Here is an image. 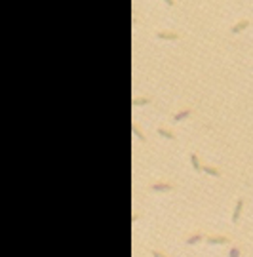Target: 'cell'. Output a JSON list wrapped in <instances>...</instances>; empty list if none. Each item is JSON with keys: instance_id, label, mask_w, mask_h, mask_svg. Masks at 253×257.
Instances as JSON below:
<instances>
[{"instance_id": "1", "label": "cell", "mask_w": 253, "mask_h": 257, "mask_svg": "<svg viewBox=\"0 0 253 257\" xmlns=\"http://www.w3.org/2000/svg\"><path fill=\"white\" fill-rule=\"evenodd\" d=\"M242 206H244V198H238L236 209H234V215H232V221H234V223H238V217H240V212H242Z\"/></svg>"}, {"instance_id": "2", "label": "cell", "mask_w": 253, "mask_h": 257, "mask_svg": "<svg viewBox=\"0 0 253 257\" xmlns=\"http://www.w3.org/2000/svg\"><path fill=\"white\" fill-rule=\"evenodd\" d=\"M228 240L225 236H210L208 238V244H226Z\"/></svg>"}, {"instance_id": "3", "label": "cell", "mask_w": 253, "mask_h": 257, "mask_svg": "<svg viewBox=\"0 0 253 257\" xmlns=\"http://www.w3.org/2000/svg\"><path fill=\"white\" fill-rule=\"evenodd\" d=\"M171 185L168 183H158V185H152V191H170Z\"/></svg>"}, {"instance_id": "4", "label": "cell", "mask_w": 253, "mask_h": 257, "mask_svg": "<svg viewBox=\"0 0 253 257\" xmlns=\"http://www.w3.org/2000/svg\"><path fill=\"white\" fill-rule=\"evenodd\" d=\"M245 27H247V21H240L238 25H234V27H232V33L236 34V33H240V31H242V29H245Z\"/></svg>"}, {"instance_id": "5", "label": "cell", "mask_w": 253, "mask_h": 257, "mask_svg": "<svg viewBox=\"0 0 253 257\" xmlns=\"http://www.w3.org/2000/svg\"><path fill=\"white\" fill-rule=\"evenodd\" d=\"M158 36H160V38H170V40H175V38H177L175 33H158Z\"/></svg>"}, {"instance_id": "6", "label": "cell", "mask_w": 253, "mask_h": 257, "mask_svg": "<svg viewBox=\"0 0 253 257\" xmlns=\"http://www.w3.org/2000/svg\"><path fill=\"white\" fill-rule=\"evenodd\" d=\"M190 160H192V168L198 172V170H200V164H198V158H196V154H194V152L190 154Z\"/></svg>"}, {"instance_id": "7", "label": "cell", "mask_w": 253, "mask_h": 257, "mask_svg": "<svg viewBox=\"0 0 253 257\" xmlns=\"http://www.w3.org/2000/svg\"><path fill=\"white\" fill-rule=\"evenodd\" d=\"M200 240H202V236H200V234H194L192 238H189V240H187V244H189V246H192V244H196V242H200Z\"/></svg>"}, {"instance_id": "8", "label": "cell", "mask_w": 253, "mask_h": 257, "mask_svg": "<svg viewBox=\"0 0 253 257\" xmlns=\"http://www.w3.org/2000/svg\"><path fill=\"white\" fill-rule=\"evenodd\" d=\"M204 172H205V173H210V175H219V172H217L215 168H210V166H205Z\"/></svg>"}, {"instance_id": "9", "label": "cell", "mask_w": 253, "mask_h": 257, "mask_svg": "<svg viewBox=\"0 0 253 257\" xmlns=\"http://www.w3.org/2000/svg\"><path fill=\"white\" fill-rule=\"evenodd\" d=\"M185 116H189V111H183V112H179V114H175V118H173V120L177 122V120H181V118H185Z\"/></svg>"}, {"instance_id": "10", "label": "cell", "mask_w": 253, "mask_h": 257, "mask_svg": "<svg viewBox=\"0 0 253 257\" xmlns=\"http://www.w3.org/2000/svg\"><path fill=\"white\" fill-rule=\"evenodd\" d=\"M158 131H160V133H162V135H164V137H168V139H173V133H170V131H166V130H164V128H160V130H158Z\"/></svg>"}, {"instance_id": "11", "label": "cell", "mask_w": 253, "mask_h": 257, "mask_svg": "<svg viewBox=\"0 0 253 257\" xmlns=\"http://www.w3.org/2000/svg\"><path fill=\"white\" fill-rule=\"evenodd\" d=\"M238 255H240V251H238L236 248H232V249H230V257H238Z\"/></svg>"}, {"instance_id": "12", "label": "cell", "mask_w": 253, "mask_h": 257, "mask_svg": "<svg viewBox=\"0 0 253 257\" xmlns=\"http://www.w3.org/2000/svg\"><path fill=\"white\" fill-rule=\"evenodd\" d=\"M133 131H135V135H137V137H139V139H143V141H145V137H143V133H141L139 130H137V128H133Z\"/></svg>"}, {"instance_id": "13", "label": "cell", "mask_w": 253, "mask_h": 257, "mask_svg": "<svg viewBox=\"0 0 253 257\" xmlns=\"http://www.w3.org/2000/svg\"><path fill=\"white\" fill-rule=\"evenodd\" d=\"M150 253H152V257H164V255H160L158 251H150Z\"/></svg>"}, {"instance_id": "14", "label": "cell", "mask_w": 253, "mask_h": 257, "mask_svg": "<svg viewBox=\"0 0 253 257\" xmlns=\"http://www.w3.org/2000/svg\"><path fill=\"white\" fill-rule=\"evenodd\" d=\"M166 2H168V4H170V6H173V0H166Z\"/></svg>"}]
</instances>
